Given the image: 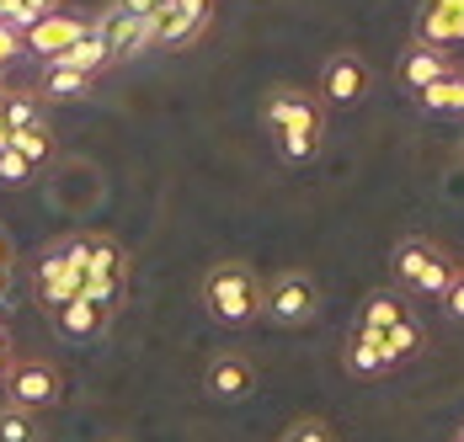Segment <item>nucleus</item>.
<instances>
[{
	"instance_id": "25",
	"label": "nucleus",
	"mask_w": 464,
	"mask_h": 442,
	"mask_svg": "<svg viewBox=\"0 0 464 442\" xmlns=\"http://www.w3.org/2000/svg\"><path fill=\"white\" fill-rule=\"evenodd\" d=\"M278 442H336V432H331V421H321V416H304V421H294Z\"/></svg>"
},
{
	"instance_id": "4",
	"label": "nucleus",
	"mask_w": 464,
	"mask_h": 442,
	"mask_svg": "<svg viewBox=\"0 0 464 442\" xmlns=\"http://www.w3.org/2000/svg\"><path fill=\"white\" fill-rule=\"evenodd\" d=\"M390 266H395V283L417 299H443L449 283L459 277V262L449 256V245L427 240V235H406L395 251H390Z\"/></svg>"
},
{
	"instance_id": "1",
	"label": "nucleus",
	"mask_w": 464,
	"mask_h": 442,
	"mask_svg": "<svg viewBox=\"0 0 464 442\" xmlns=\"http://www.w3.org/2000/svg\"><path fill=\"white\" fill-rule=\"evenodd\" d=\"M262 123H267V133H273V144H278V155L288 166H310L321 155L325 144L321 96H310L299 86H273L262 96Z\"/></svg>"
},
{
	"instance_id": "9",
	"label": "nucleus",
	"mask_w": 464,
	"mask_h": 442,
	"mask_svg": "<svg viewBox=\"0 0 464 442\" xmlns=\"http://www.w3.org/2000/svg\"><path fill=\"white\" fill-rule=\"evenodd\" d=\"M369 86L373 75L363 64V53L358 48H336L321 70V107H358L369 96Z\"/></svg>"
},
{
	"instance_id": "7",
	"label": "nucleus",
	"mask_w": 464,
	"mask_h": 442,
	"mask_svg": "<svg viewBox=\"0 0 464 442\" xmlns=\"http://www.w3.org/2000/svg\"><path fill=\"white\" fill-rule=\"evenodd\" d=\"M0 384H5V405H16V410H27V416L53 410V405L64 399V373H59L48 357H16Z\"/></svg>"
},
{
	"instance_id": "30",
	"label": "nucleus",
	"mask_w": 464,
	"mask_h": 442,
	"mask_svg": "<svg viewBox=\"0 0 464 442\" xmlns=\"http://www.w3.org/2000/svg\"><path fill=\"white\" fill-rule=\"evenodd\" d=\"M11 283H16V266H0V304L11 299Z\"/></svg>"
},
{
	"instance_id": "6",
	"label": "nucleus",
	"mask_w": 464,
	"mask_h": 442,
	"mask_svg": "<svg viewBox=\"0 0 464 442\" xmlns=\"http://www.w3.org/2000/svg\"><path fill=\"white\" fill-rule=\"evenodd\" d=\"M33 293H38L44 314L59 310V304H70V299H81V256H75V235H59V240H48L44 251H38V262H33Z\"/></svg>"
},
{
	"instance_id": "3",
	"label": "nucleus",
	"mask_w": 464,
	"mask_h": 442,
	"mask_svg": "<svg viewBox=\"0 0 464 442\" xmlns=\"http://www.w3.org/2000/svg\"><path fill=\"white\" fill-rule=\"evenodd\" d=\"M203 310L219 325H251L262 314V277L251 262H214L203 272Z\"/></svg>"
},
{
	"instance_id": "20",
	"label": "nucleus",
	"mask_w": 464,
	"mask_h": 442,
	"mask_svg": "<svg viewBox=\"0 0 464 442\" xmlns=\"http://www.w3.org/2000/svg\"><path fill=\"white\" fill-rule=\"evenodd\" d=\"M0 112H5V133L44 129V101L33 91H0Z\"/></svg>"
},
{
	"instance_id": "12",
	"label": "nucleus",
	"mask_w": 464,
	"mask_h": 442,
	"mask_svg": "<svg viewBox=\"0 0 464 442\" xmlns=\"http://www.w3.org/2000/svg\"><path fill=\"white\" fill-rule=\"evenodd\" d=\"M411 43L438 48V53H449V48H464V0H421Z\"/></svg>"
},
{
	"instance_id": "32",
	"label": "nucleus",
	"mask_w": 464,
	"mask_h": 442,
	"mask_svg": "<svg viewBox=\"0 0 464 442\" xmlns=\"http://www.w3.org/2000/svg\"><path fill=\"white\" fill-rule=\"evenodd\" d=\"M454 442H464V427H459V432H454Z\"/></svg>"
},
{
	"instance_id": "19",
	"label": "nucleus",
	"mask_w": 464,
	"mask_h": 442,
	"mask_svg": "<svg viewBox=\"0 0 464 442\" xmlns=\"http://www.w3.org/2000/svg\"><path fill=\"white\" fill-rule=\"evenodd\" d=\"M48 64H64V70H75V75H92V81H102L118 59H112V48L92 33V38H81L75 48H64V53H59V59H48Z\"/></svg>"
},
{
	"instance_id": "15",
	"label": "nucleus",
	"mask_w": 464,
	"mask_h": 442,
	"mask_svg": "<svg viewBox=\"0 0 464 442\" xmlns=\"http://www.w3.org/2000/svg\"><path fill=\"white\" fill-rule=\"evenodd\" d=\"M406 320H411L406 293L373 288V293H363V304H358V314H353V331H358V336H384V331H395V325H406Z\"/></svg>"
},
{
	"instance_id": "22",
	"label": "nucleus",
	"mask_w": 464,
	"mask_h": 442,
	"mask_svg": "<svg viewBox=\"0 0 464 442\" xmlns=\"http://www.w3.org/2000/svg\"><path fill=\"white\" fill-rule=\"evenodd\" d=\"M5 144H11V149H16L33 171H38L44 160H53V133H48V123H44V129H27V133H11Z\"/></svg>"
},
{
	"instance_id": "10",
	"label": "nucleus",
	"mask_w": 464,
	"mask_h": 442,
	"mask_svg": "<svg viewBox=\"0 0 464 442\" xmlns=\"http://www.w3.org/2000/svg\"><path fill=\"white\" fill-rule=\"evenodd\" d=\"M155 16V11H150ZM150 16H134L129 5L107 0L92 16V33L112 48V59H134V53H150Z\"/></svg>"
},
{
	"instance_id": "29",
	"label": "nucleus",
	"mask_w": 464,
	"mask_h": 442,
	"mask_svg": "<svg viewBox=\"0 0 464 442\" xmlns=\"http://www.w3.org/2000/svg\"><path fill=\"white\" fill-rule=\"evenodd\" d=\"M16 362V341H11V331L0 325V379H5V368Z\"/></svg>"
},
{
	"instance_id": "26",
	"label": "nucleus",
	"mask_w": 464,
	"mask_h": 442,
	"mask_svg": "<svg viewBox=\"0 0 464 442\" xmlns=\"http://www.w3.org/2000/svg\"><path fill=\"white\" fill-rule=\"evenodd\" d=\"M27 177H33V166H27V160L5 144V149H0V187H22Z\"/></svg>"
},
{
	"instance_id": "28",
	"label": "nucleus",
	"mask_w": 464,
	"mask_h": 442,
	"mask_svg": "<svg viewBox=\"0 0 464 442\" xmlns=\"http://www.w3.org/2000/svg\"><path fill=\"white\" fill-rule=\"evenodd\" d=\"M443 310L454 314V320H464V266H459V277L449 283V293H443Z\"/></svg>"
},
{
	"instance_id": "23",
	"label": "nucleus",
	"mask_w": 464,
	"mask_h": 442,
	"mask_svg": "<svg viewBox=\"0 0 464 442\" xmlns=\"http://www.w3.org/2000/svg\"><path fill=\"white\" fill-rule=\"evenodd\" d=\"M421 341H427V331H421V320H417V314H411L406 325L384 331V347H390V357H395V368H401V362H411V357L421 352Z\"/></svg>"
},
{
	"instance_id": "13",
	"label": "nucleus",
	"mask_w": 464,
	"mask_h": 442,
	"mask_svg": "<svg viewBox=\"0 0 464 442\" xmlns=\"http://www.w3.org/2000/svg\"><path fill=\"white\" fill-rule=\"evenodd\" d=\"M251 389H256V368H251V357L219 352L208 368H203V395H208V399H225V405H235V399H246Z\"/></svg>"
},
{
	"instance_id": "21",
	"label": "nucleus",
	"mask_w": 464,
	"mask_h": 442,
	"mask_svg": "<svg viewBox=\"0 0 464 442\" xmlns=\"http://www.w3.org/2000/svg\"><path fill=\"white\" fill-rule=\"evenodd\" d=\"M417 107H427V112H449V118H464V70H459V75H449V81H438V86H427L417 96Z\"/></svg>"
},
{
	"instance_id": "14",
	"label": "nucleus",
	"mask_w": 464,
	"mask_h": 442,
	"mask_svg": "<svg viewBox=\"0 0 464 442\" xmlns=\"http://www.w3.org/2000/svg\"><path fill=\"white\" fill-rule=\"evenodd\" d=\"M395 75H401V86L411 91V96H421L427 86H438V81L459 75V64H454V53H438V48L406 43V53H401V64H395Z\"/></svg>"
},
{
	"instance_id": "33",
	"label": "nucleus",
	"mask_w": 464,
	"mask_h": 442,
	"mask_svg": "<svg viewBox=\"0 0 464 442\" xmlns=\"http://www.w3.org/2000/svg\"><path fill=\"white\" fill-rule=\"evenodd\" d=\"M144 5H166V0H144Z\"/></svg>"
},
{
	"instance_id": "2",
	"label": "nucleus",
	"mask_w": 464,
	"mask_h": 442,
	"mask_svg": "<svg viewBox=\"0 0 464 442\" xmlns=\"http://www.w3.org/2000/svg\"><path fill=\"white\" fill-rule=\"evenodd\" d=\"M75 256H81V299L118 314L129 299V251L107 229H75Z\"/></svg>"
},
{
	"instance_id": "16",
	"label": "nucleus",
	"mask_w": 464,
	"mask_h": 442,
	"mask_svg": "<svg viewBox=\"0 0 464 442\" xmlns=\"http://www.w3.org/2000/svg\"><path fill=\"white\" fill-rule=\"evenodd\" d=\"M48 325H53L64 341H96V336H107L112 310H102V304H92V299H70V304L48 310Z\"/></svg>"
},
{
	"instance_id": "5",
	"label": "nucleus",
	"mask_w": 464,
	"mask_h": 442,
	"mask_svg": "<svg viewBox=\"0 0 464 442\" xmlns=\"http://www.w3.org/2000/svg\"><path fill=\"white\" fill-rule=\"evenodd\" d=\"M262 314L278 325H310L321 314V283L304 266H283L262 283Z\"/></svg>"
},
{
	"instance_id": "31",
	"label": "nucleus",
	"mask_w": 464,
	"mask_h": 442,
	"mask_svg": "<svg viewBox=\"0 0 464 442\" xmlns=\"http://www.w3.org/2000/svg\"><path fill=\"white\" fill-rule=\"evenodd\" d=\"M0 266H16V256H11V240H5V229H0Z\"/></svg>"
},
{
	"instance_id": "24",
	"label": "nucleus",
	"mask_w": 464,
	"mask_h": 442,
	"mask_svg": "<svg viewBox=\"0 0 464 442\" xmlns=\"http://www.w3.org/2000/svg\"><path fill=\"white\" fill-rule=\"evenodd\" d=\"M0 442H38V416H27L16 405H0Z\"/></svg>"
},
{
	"instance_id": "17",
	"label": "nucleus",
	"mask_w": 464,
	"mask_h": 442,
	"mask_svg": "<svg viewBox=\"0 0 464 442\" xmlns=\"http://www.w3.org/2000/svg\"><path fill=\"white\" fill-rule=\"evenodd\" d=\"M92 86H96L92 75H75V70H64V64H44L33 96H38L44 107H53V101H81V96H92Z\"/></svg>"
},
{
	"instance_id": "34",
	"label": "nucleus",
	"mask_w": 464,
	"mask_h": 442,
	"mask_svg": "<svg viewBox=\"0 0 464 442\" xmlns=\"http://www.w3.org/2000/svg\"><path fill=\"white\" fill-rule=\"evenodd\" d=\"M107 442H123V437H107Z\"/></svg>"
},
{
	"instance_id": "8",
	"label": "nucleus",
	"mask_w": 464,
	"mask_h": 442,
	"mask_svg": "<svg viewBox=\"0 0 464 442\" xmlns=\"http://www.w3.org/2000/svg\"><path fill=\"white\" fill-rule=\"evenodd\" d=\"M214 22V0H166L150 16V48H192Z\"/></svg>"
},
{
	"instance_id": "27",
	"label": "nucleus",
	"mask_w": 464,
	"mask_h": 442,
	"mask_svg": "<svg viewBox=\"0 0 464 442\" xmlns=\"http://www.w3.org/2000/svg\"><path fill=\"white\" fill-rule=\"evenodd\" d=\"M16 53H22V33H11V27L0 22V75H5V64H11Z\"/></svg>"
},
{
	"instance_id": "18",
	"label": "nucleus",
	"mask_w": 464,
	"mask_h": 442,
	"mask_svg": "<svg viewBox=\"0 0 464 442\" xmlns=\"http://www.w3.org/2000/svg\"><path fill=\"white\" fill-rule=\"evenodd\" d=\"M342 362H347V373H358V379H379V373L395 368V357H390V347H384V336H358V331L347 336Z\"/></svg>"
},
{
	"instance_id": "11",
	"label": "nucleus",
	"mask_w": 464,
	"mask_h": 442,
	"mask_svg": "<svg viewBox=\"0 0 464 442\" xmlns=\"http://www.w3.org/2000/svg\"><path fill=\"white\" fill-rule=\"evenodd\" d=\"M81 38H92V16H81V11H48L44 22H33L27 33H22V53H38V59H59L64 48H75Z\"/></svg>"
}]
</instances>
